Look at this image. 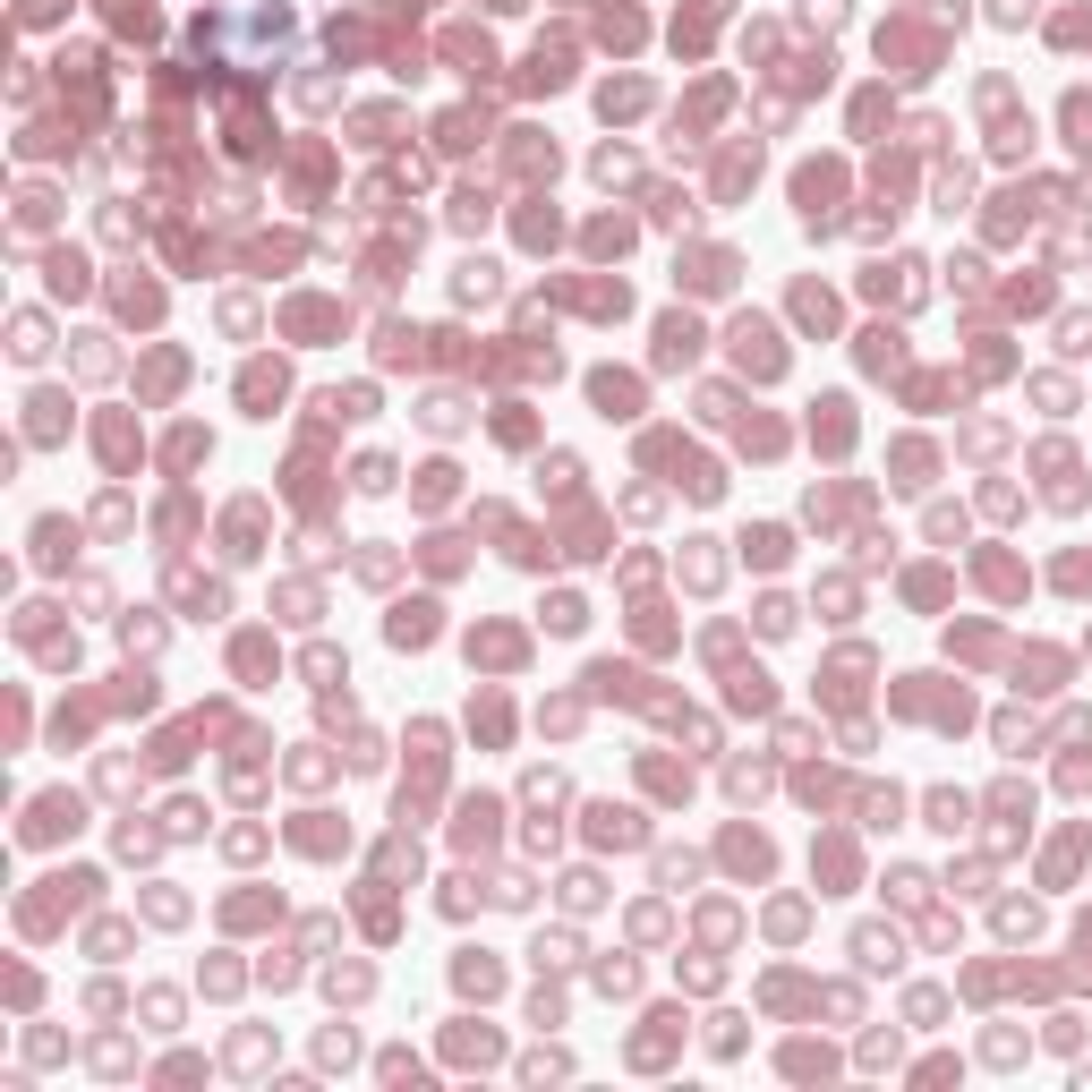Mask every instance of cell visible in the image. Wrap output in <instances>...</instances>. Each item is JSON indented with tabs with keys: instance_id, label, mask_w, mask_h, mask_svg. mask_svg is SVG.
Returning a JSON list of instances; mask_svg holds the SVG:
<instances>
[{
	"instance_id": "obj_1",
	"label": "cell",
	"mask_w": 1092,
	"mask_h": 1092,
	"mask_svg": "<svg viewBox=\"0 0 1092 1092\" xmlns=\"http://www.w3.org/2000/svg\"><path fill=\"white\" fill-rule=\"evenodd\" d=\"M9 350H18V359H44V350H52L44 342V316H18V342H9Z\"/></svg>"
},
{
	"instance_id": "obj_2",
	"label": "cell",
	"mask_w": 1092,
	"mask_h": 1092,
	"mask_svg": "<svg viewBox=\"0 0 1092 1092\" xmlns=\"http://www.w3.org/2000/svg\"><path fill=\"white\" fill-rule=\"evenodd\" d=\"M1067 129H1075V146H1092V103H1084V94L1067 103Z\"/></svg>"
}]
</instances>
